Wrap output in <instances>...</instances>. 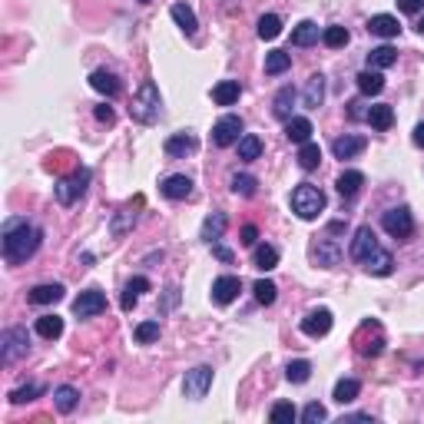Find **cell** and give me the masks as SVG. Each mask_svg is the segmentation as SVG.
Segmentation results:
<instances>
[{
    "mask_svg": "<svg viewBox=\"0 0 424 424\" xmlns=\"http://www.w3.org/2000/svg\"><path fill=\"white\" fill-rule=\"evenodd\" d=\"M40 242H44V232L37 226H30L27 219H10L3 229V258L10 265H20L40 249Z\"/></svg>",
    "mask_w": 424,
    "mask_h": 424,
    "instance_id": "1",
    "label": "cell"
},
{
    "mask_svg": "<svg viewBox=\"0 0 424 424\" xmlns=\"http://www.w3.org/2000/svg\"><path fill=\"white\" fill-rule=\"evenodd\" d=\"M159 109H163V100H159V90H156V83L152 80H146L143 87L136 90V96H133V106H130V116L136 123H156L159 120Z\"/></svg>",
    "mask_w": 424,
    "mask_h": 424,
    "instance_id": "2",
    "label": "cell"
},
{
    "mask_svg": "<svg viewBox=\"0 0 424 424\" xmlns=\"http://www.w3.org/2000/svg\"><path fill=\"white\" fill-rule=\"evenodd\" d=\"M321 209H325V193H321L318 186L302 182V186L292 189V212H295L299 219L312 222V219H318V212Z\"/></svg>",
    "mask_w": 424,
    "mask_h": 424,
    "instance_id": "3",
    "label": "cell"
},
{
    "mask_svg": "<svg viewBox=\"0 0 424 424\" xmlns=\"http://www.w3.org/2000/svg\"><path fill=\"white\" fill-rule=\"evenodd\" d=\"M30 351V335L27 328H7V332L0 335V362L3 364H17L24 355Z\"/></svg>",
    "mask_w": 424,
    "mask_h": 424,
    "instance_id": "4",
    "label": "cell"
},
{
    "mask_svg": "<svg viewBox=\"0 0 424 424\" xmlns=\"http://www.w3.org/2000/svg\"><path fill=\"white\" fill-rule=\"evenodd\" d=\"M87 186H90V169H76L73 176H67V179L57 182V202H60V206L80 202V196L87 193Z\"/></svg>",
    "mask_w": 424,
    "mask_h": 424,
    "instance_id": "5",
    "label": "cell"
},
{
    "mask_svg": "<svg viewBox=\"0 0 424 424\" xmlns=\"http://www.w3.org/2000/svg\"><path fill=\"white\" fill-rule=\"evenodd\" d=\"M209 388H212V368L209 364H196L193 371H186V378H182V394H186L189 401H202Z\"/></svg>",
    "mask_w": 424,
    "mask_h": 424,
    "instance_id": "6",
    "label": "cell"
},
{
    "mask_svg": "<svg viewBox=\"0 0 424 424\" xmlns=\"http://www.w3.org/2000/svg\"><path fill=\"white\" fill-rule=\"evenodd\" d=\"M381 226H385V232H388L391 239H408L411 232H414V219H411V209H408V206L388 209V212H385V219H381Z\"/></svg>",
    "mask_w": 424,
    "mask_h": 424,
    "instance_id": "7",
    "label": "cell"
},
{
    "mask_svg": "<svg viewBox=\"0 0 424 424\" xmlns=\"http://www.w3.org/2000/svg\"><path fill=\"white\" fill-rule=\"evenodd\" d=\"M139 206H143V196H136L133 202H126L123 209L113 212V219H109V232L116 236V239H123L130 229L136 226V219H139Z\"/></svg>",
    "mask_w": 424,
    "mask_h": 424,
    "instance_id": "8",
    "label": "cell"
},
{
    "mask_svg": "<svg viewBox=\"0 0 424 424\" xmlns=\"http://www.w3.org/2000/svg\"><path fill=\"white\" fill-rule=\"evenodd\" d=\"M106 308V295L100 292V288H87V292H80L76 295V302H73V315L76 318H93V315H100Z\"/></svg>",
    "mask_w": 424,
    "mask_h": 424,
    "instance_id": "9",
    "label": "cell"
},
{
    "mask_svg": "<svg viewBox=\"0 0 424 424\" xmlns=\"http://www.w3.org/2000/svg\"><path fill=\"white\" fill-rule=\"evenodd\" d=\"M242 139V120L239 116H222V120L212 126V143L215 146H232Z\"/></svg>",
    "mask_w": 424,
    "mask_h": 424,
    "instance_id": "10",
    "label": "cell"
},
{
    "mask_svg": "<svg viewBox=\"0 0 424 424\" xmlns=\"http://www.w3.org/2000/svg\"><path fill=\"white\" fill-rule=\"evenodd\" d=\"M332 312L328 308H312L308 315L302 318V332L308 335V338H321V335L332 332Z\"/></svg>",
    "mask_w": 424,
    "mask_h": 424,
    "instance_id": "11",
    "label": "cell"
},
{
    "mask_svg": "<svg viewBox=\"0 0 424 424\" xmlns=\"http://www.w3.org/2000/svg\"><path fill=\"white\" fill-rule=\"evenodd\" d=\"M378 249H381V245H378V239H375L371 226H362L358 232H355V239H351V258H355L358 265H362L371 252H378Z\"/></svg>",
    "mask_w": 424,
    "mask_h": 424,
    "instance_id": "12",
    "label": "cell"
},
{
    "mask_svg": "<svg viewBox=\"0 0 424 424\" xmlns=\"http://www.w3.org/2000/svg\"><path fill=\"white\" fill-rule=\"evenodd\" d=\"M239 288H242V282H239L236 275H222V279H215V282H212V302H215V305L236 302Z\"/></svg>",
    "mask_w": 424,
    "mask_h": 424,
    "instance_id": "13",
    "label": "cell"
},
{
    "mask_svg": "<svg viewBox=\"0 0 424 424\" xmlns=\"http://www.w3.org/2000/svg\"><path fill=\"white\" fill-rule=\"evenodd\" d=\"M312 258H315L321 269H335V265L342 262V249H338V242H332V239H318V242L312 245Z\"/></svg>",
    "mask_w": 424,
    "mask_h": 424,
    "instance_id": "14",
    "label": "cell"
},
{
    "mask_svg": "<svg viewBox=\"0 0 424 424\" xmlns=\"http://www.w3.org/2000/svg\"><path fill=\"white\" fill-rule=\"evenodd\" d=\"M364 136H338L332 143V152H335V159H355V156H362L364 152Z\"/></svg>",
    "mask_w": 424,
    "mask_h": 424,
    "instance_id": "15",
    "label": "cell"
},
{
    "mask_svg": "<svg viewBox=\"0 0 424 424\" xmlns=\"http://www.w3.org/2000/svg\"><path fill=\"white\" fill-rule=\"evenodd\" d=\"M33 305H57L63 299V285L60 282H44V285H33L27 295Z\"/></svg>",
    "mask_w": 424,
    "mask_h": 424,
    "instance_id": "16",
    "label": "cell"
},
{
    "mask_svg": "<svg viewBox=\"0 0 424 424\" xmlns=\"http://www.w3.org/2000/svg\"><path fill=\"white\" fill-rule=\"evenodd\" d=\"M362 269L364 272H371V275H391L394 269V258L388 249H378V252H371V256L362 262Z\"/></svg>",
    "mask_w": 424,
    "mask_h": 424,
    "instance_id": "17",
    "label": "cell"
},
{
    "mask_svg": "<svg viewBox=\"0 0 424 424\" xmlns=\"http://www.w3.org/2000/svg\"><path fill=\"white\" fill-rule=\"evenodd\" d=\"M163 196L166 199H189L193 196V179H189V176H182V173L169 176V179L163 182Z\"/></svg>",
    "mask_w": 424,
    "mask_h": 424,
    "instance_id": "18",
    "label": "cell"
},
{
    "mask_svg": "<svg viewBox=\"0 0 424 424\" xmlns=\"http://www.w3.org/2000/svg\"><path fill=\"white\" fill-rule=\"evenodd\" d=\"M226 226H229V219H226V212H212L209 219H206V222H202V236H199V239H202V242H219V239H222V232H226Z\"/></svg>",
    "mask_w": 424,
    "mask_h": 424,
    "instance_id": "19",
    "label": "cell"
},
{
    "mask_svg": "<svg viewBox=\"0 0 424 424\" xmlns=\"http://www.w3.org/2000/svg\"><path fill=\"white\" fill-rule=\"evenodd\" d=\"M368 30L375 33V37L391 40V37H398L401 24H398V17H391V14H378V17H371V20H368Z\"/></svg>",
    "mask_w": 424,
    "mask_h": 424,
    "instance_id": "20",
    "label": "cell"
},
{
    "mask_svg": "<svg viewBox=\"0 0 424 424\" xmlns=\"http://www.w3.org/2000/svg\"><path fill=\"white\" fill-rule=\"evenodd\" d=\"M90 87L96 93H103V96H116V93L123 90V83L116 80V73H109V70H96V73L90 76Z\"/></svg>",
    "mask_w": 424,
    "mask_h": 424,
    "instance_id": "21",
    "label": "cell"
},
{
    "mask_svg": "<svg viewBox=\"0 0 424 424\" xmlns=\"http://www.w3.org/2000/svg\"><path fill=\"white\" fill-rule=\"evenodd\" d=\"M364 186V176L358 173V169H345L338 179H335V189L342 193L345 199H351V196H358V189Z\"/></svg>",
    "mask_w": 424,
    "mask_h": 424,
    "instance_id": "22",
    "label": "cell"
},
{
    "mask_svg": "<svg viewBox=\"0 0 424 424\" xmlns=\"http://www.w3.org/2000/svg\"><path fill=\"white\" fill-rule=\"evenodd\" d=\"M285 136L292 139V143H308L312 139V120L308 116H292V120H285Z\"/></svg>",
    "mask_w": 424,
    "mask_h": 424,
    "instance_id": "23",
    "label": "cell"
},
{
    "mask_svg": "<svg viewBox=\"0 0 424 424\" xmlns=\"http://www.w3.org/2000/svg\"><path fill=\"white\" fill-rule=\"evenodd\" d=\"M239 93H242L239 80H222V83L212 87V100H215L219 106H232L236 100H239Z\"/></svg>",
    "mask_w": 424,
    "mask_h": 424,
    "instance_id": "24",
    "label": "cell"
},
{
    "mask_svg": "<svg viewBox=\"0 0 424 424\" xmlns=\"http://www.w3.org/2000/svg\"><path fill=\"white\" fill-rule=\"evenodd\" d=\"M173 20L179 24V30L186 33V37H193V33L199 30V20H196V14H193V7H186V3H173Z\"/></svg>",
    "mask_w": 424,
    "mask_h": 424,
    "instance_id": "25",
    "label": "cell"
},
{
    "mask_svg": "<svg viewBox=\"0 0 424 424\" xmlns=\"http://www.w3.org/2000/svg\"><path fill=\"white\" fill-rule=\"evenodd\" d=\"M394 63H398V50L388 46V44L375 46V50L368 53V67H371V70H388V67H394Z\"/></svg>",
    "mask_w": 424,
    "mask_h": 424,
    "instance_id": "26",
    "label": "cell"
},
{
    "mask_svg": "<svg viewBox=\"0 0 424 424\" xmlns=\"http://www.w3.org/2000/svg\"><path fill=\"white\" fill-rule=\"evenodd\" d=\"M321 100H325V76L312 73L308 76V83H305V106H308V109H318Z\"/></svg>",
    "mask_w": 424,
    "mask_h": 424,
    "instance_id": "27",
    "label": "cell"
},
{
    "mask_svg": "<svg viewBox=\"0 0 424 424\" xmlns=\"http://www.w3.org/2000/svg\"><path fill=\"white\" fill-rule=\"evenodd\" d=\"M196 136L193 133H176V136L166 139V156H189V152H196Z\"/></svg>",
    "mask_w": 424,
    "mask_h": 424,
    "instance_id": "28",
    "label": "cell"
},
{
    "mask_svg": "<svg viewBox=\"0 0 424 424\" xmlns=\"http://www.w3.org/2000/svg\"><path fill=\"white\" fill-rule=\"evenodd\" d=\"M355 345H358V355H381V348H385V335L375 332V338H368V328L362 325V332L355 335Z\"/></svg>",
    "mask_w": 424,
    "mask_h": 424,
    "instance_id": "29",
    "label": "cell"
},
{
    "mask_svg": "<svg viewBox=\"0 0 424 424\" xmlns=\"http://www.w3.org/2000/svg\"><path fill=\"white\" fill-rule=\"evenodd\" d=\"M53 405H57L60 414H70V411L80 405V391H76L73 385H60V388L53 391Z\"/></svg>",
    "mask_w": 424,
    "mask_h": 424,
    "instance_id": "30",
    "label": "cell"
},
{
    "mask_svg": "<svg viewBox=\"0 0 424 424\" xmlns=\"http://www.w3.org/2000/svg\"><path fill=\"white\" fill-rule=\"evenodd\" d=\"M355 80H358V90H362L364 96H375V93L385 90V76H381L378 70H371V67H368V70H362Z\"/></svg>",
    "mask_w": 424,
    "mask_h": 424,
    "instance_id": "31",
    "label": "cell"
},
{
    "mask_svg": "<svg viewBox=\"0 0 424 424\" xmlns=\"http://www.w3.org/2000/svg\"><path fill=\"white\" fill-rule=\"evenodd\" d=\"M292 106H295V90H292V87H282V90L275 93L272 113L279 120H292Z\"/></svg>",
    "mask_w": 424,
    "mask_h": 424,
    "instance_id": "32",
    "label": "cell"
},
{
    "mask_svg": "<svg viewBox=\"0 0 424 424\" xmlns=\"http://www.w3.org/2000/svg\"><path fill=\"white\" fill-rule=\"evenodd\" d=\"M292 44H295V46L318 44V24H315V20H302V24L292 30Z\"/></svg>",
    "mask_w": 424,
    "mask_h": 424,
    "instance_id": "33",
    "label": "cell"
},
{
    "mask_svg": "<svg viewBox=\"0 0 424 424\" xmlns=\"http://www.w3.org/2000/svg\"><path fill=\"white\" fill-rule=\"evenodd\" d=\"M368 123H371L375 130H381V133H385V130H391V123H394V109H391L388 103L371 106V109H368Z\"/></svg>",
    "mask_w": 424,
    "mask_h": 424,
    "instance_id": "34",
    "label": "cell"
},
{
    "mask_svg": "<svg viewBox=\"0 0 424 424\" xmlns=\"http://www.w3.org/2000/svg\"><path fill=\"white\" fill-rule=\"evenodd\" d=\"M37 335H40V338H50V342H53V338H60L63 335V318L60 315H40L37 318Z\"/></svg>",
    "mask_w": 424,
    "mask_h": 424,
    "instance_id": "35",
    "label": "cell"
},
{
    "mask_svg": "<svg viewBox=\"0 0 424 424\" xmlns=\"http://www.w3.org/2000/svg\"><path fill=\"white\" fill-rule=\"evenodd\" d=\"M252 262H256V269L269 272V269H275V265H279V249H275V245H256Z\"/></svg>",
    "mask_w": 424,
    "mask_h": 424,
    "instance_id": "36",
    "label": "cell"
},
{
    "mask_svg": "<svg viewBox=\"0 0 424 424\" xmlns=\"http://www.w3.org/2000/svg\"><path fill=\"white\" fill-rule=\"evenodd\" d=\"M229 186H232V193L236 196H256V189H258V179L256 176H249V173H236L232 179H229Z\"/></svg>",
    "mask_w": 424,
    "mask_h": 424,
    "instance_id": "37",
    "label": "cell"
},
{
    "mask_svg": "<svg viewBox=\"0 0 424 424\" xmlns=\"http://www.w3.org/2000/svg\"><path fill=\"white\" fill-rule=\"evenodd\" d=\"M358 391H362V385H358L355 378H342L338 385H335V394H332V398L338 401V405H351V401L358 398Z\"/></svg>",
    "mask_w": 424,
    "mask_h": 424,
    "instance_id": "38",
    "label": "cell"
},
{
    "mask_svg": "<svg viewBox=\"0 0 424 424\" xmlns=\"http://www.w3.org/2000/svg\"><path fill=\"white\" fill-rule=\"evenodd\" d=\"M318 163H321V150H318V143H302V150H299V166L305 169V173H312V169H318Z\"/></svg>",
    "mask_w": 424,
    "mask_h": 424,
    "instance_id": "39",
    "label": "cell"
},
{
    "mask_svg": "<svg viewBox=\"0 0 424 424\" xmlns=\"http://www.w3.org/2000/svg\"><path fill=\"white\" fill-rule=\"evenodd\" d=\"M288 67H292V53H285V50H272V53L265 57V73L269 76L285 73Z\"/></svg>",
    "mask_w": 424,
    "mask_h": 424,
    "instance_id": "40",
    "label": "cell"
},
{
    "mask_svg": "<svg viewBox=\"0 0 424 424\" xmlns=\"http://www.w3.org/2000/svg\"><path fill=\"white\" fill-rule=\"evenodd\" d=\"M282 33V17L279 14H262L258 17V37L262 40H275Z\"/></svg>",
    "mask_w": 424,
    "mask_h": 424,
    "instance_id": "41",
    "label": "cell"
},
{
    "mask_svg": "<svg viewBox=\"0 0 424 424\" xmlns=\"http://www.w3.org/2000/svg\"><path fill=\"white\" fill-rule=\"evenodd\" d=\"M258 156H262V139L252 136V133H245V136L239 139V159L252 163V159H258Z\"/></svg>",
    "mask_w": 424,
    "mask_h": 424,
    "instance_id": "42",
    "label": "cell"
},
{
    "mask_svg": "<svg viewBox=\"0 0 424 424\" xmlns=\"http://www.w3.org/2000/svg\"><path fill=\"white\" fill-rule=\"evenodd\" d=\"M285 378L292 381V385H302V381L312 378V364L305 362V358H299V362H288L285 368Z\"/></svg>",
    "mask_w": 424,
    "mask_h": 424,
    "instance_id": "43",
    "label": "cell"
},
{
    "mask_svg": "<svg viewBox=\"0 0 424 424\" xmlns=\"http://www.w3.org/2000/svg\"><path fill=\"white\" fill-rule=\"evenodd\" d=\"M252 292H256V302H258V305H272V302H275V295H279L275 282H269V279H258L256 285H252Z\"/></svg>",
    "mask_w": 424,
    "mask_h": 424,
    "instance_id": "44",
    "label": "cell"
},
{
    "mask_svg": "<svg viewBox=\"0 0 424 424\" xmlns=\"http://www.w3.org/2000/svg\"><path fill=\"white\" fill-rule=\"evenodd\" d=\"M295 418H299V411H295L292 401H279V405L272 408V421L275 424H292Z\"/></svg>",
    "mask_w": 424,
    "mask_h": 424,
    "instance_id": "45",
    "label": "cell"
},
{
    "mask_svg": "<svg viewBox=\"0 0 424 424\" xmlns=\"http://www.w3.org/2000/svg\"><path fill=\"white\" fill-rule=\"evenodd\" d=\"M40 391H44V388L30 381V385H20V388H14V391H10V401H14V405H27V401H33Z\"/></svg>",
    "mask_w": 424,
    "mask_h": 424,
    "instance_id": "46",
    "label": "cell"
},
{
    "mask_svg": "<svg viewBox=\"0 0 424 424\" xmlns=\"http://www.w3.org/2000/svg\"><path fill=\"white\" fill-rule=\"evenodd\" d=\"M321 40L338 50V46L348 44V30H345V27H325V30H321Z\"/></svg>",
    "mask_w": 424,
    "mask_h": 424,
    "instance_id": "47",
    "label": "cell"
},
{
    "mask_svg": "<svg viewBox=\"0 0 424 424\" xmlns=\"http://www.w3.org/2000/svg\"><path fill=\"white\" fill-rule=\"evenodd\" d=\"M156 338H159V321H143V325H136V342L150 345Z\"/></svg>",
    "mask_w": 424,
    "mask_h": 424,
    "instance_id": "48",
    "label": "cell"
},
{
    "mask_svg": "<svg viewBox=\"0 0 424 424\" xmlns=\"http://www.w3.org/2000/svg\"><path fill=\"white\" fill-rule=\"evenodd\" d=\"M325 418H328V411L321 408L318 401L305 405V411H302V421H305V424H318V421H325Z\"/></svg>",
    "mask_w": 424,
    "mask_h": 424,
    "instance_id": "49",
    "label": "cell"
},
{
    "mask_svg": "<svg viewBox=\"0 0 424 424\" xmlns=\"http://www.w3.org/2000/svg\"><path fill=\"white\" fill-rule=\"evenodd\" d=\"M126 288H133L136 295H143V292H150V279H143V275H136V279H130V282H126Z\"/></svg>",
    "mask_w": 424,
    "mask_h": 424,
    "instance_id": "50",
    "label": "cell"
},
{
    "mask_svg": "<svg viewBox=\"0 0 424 424\" xmlns=\"http://www.w3.org/2000/svg\"><path fill=\"white\" fill-rule=\"evenodd\" d=\"M424 7V0H398V10H405V14H418Z\"/></svg>",
    "mask_w": 424,
    "mask_h": 424,
    "instance_id": "51",
    "label": "cell"
},
{
    "mask_svg": "<svg viewBox=\"0 0 424 424\" xmlns=\"http://www.w3.org/2000/svg\"><path fill=\"white\" fill-rule=\"evenodd\" d=\"M139 302V295L136 292H133V288H123V299H120V305L123 308H126V312H130V308H133V305Z\"/></svg>",
    "mask_w": 424,
    "mask_h": 424,
    "instance_id": "52",
    "label": "cell"
},
{
    "mask_svg": "<svg viewBox=\"0 0 424 424\" xmlns=\"http://www.w3.org/2000/svg\"><path fill=\"white\" fill-rule=\"evenodd\" d=\"M348 116H351V120H368V109H364V103H362V100H355V103H351Z\"/></svg>",
    "mask_w": 424,
    "mask_h": 424,
    "instance_id": "53",
    "label": "cell"
},
{
    "mask_svg": "<svg viewBox=\"0 0 424 424\" xmlns=\"http://www.w3.org/2000/svg\"><path fill=\"white\" fill-rule=\"evenodd\" d=\"M258 242V229L256 226H245L242 229V245H256Z\"/></svg>",
    "mask_w": 424,
    "mask_h": 424,
    "instance_id": "54",
    "label": "cell"
},
{
    "mask_svg": "<svg viewBox=\"0 0 424 424\" xmlns=\"http://www.w3.org/2000/svg\"><path fill=\"white\" fill-rule=\"evenodd\" d=\"M93 113H96V120L100 123H113V109H109V106H96V109H93Z\"/></svg>",
    "mask_w": 424,
    "mask_h": 424,
    "instance_id": "55",
    "label": "cell"
},
{
    "mask_svg": "<svg viewBox=\"0 0 424 424\" xmlns=\"http://www.w3.org/2000/svg\"><path fill=\"white\" fill-rule=\"evenodd\" d=\"M212 252H215V258H219V262H232V252H229L226 245H219V242H212Z\"/></svg>",
    "mask_w": 424,
    "mask_h": 424,
    "instance_id": "56",
    "label": "cell"
},
{
    "mask_svg": "<svg viewBox=\"0 0 424 424\" xmlns=\"http://www.w3.org/2000/svg\"><path fill=\"white\" fill-rule=\"evenodd\" d=\"M176 302H179V288H169V295H166V302H163V308H173Z\"/></svg>",
    "mask_w": 424,
    "mask_h": 424,
    "instance_id": "57",
    "label": "cell"
},
{
    "mask_svg": "<svg viewBox=\"0 0 424 424\" xmlns=\"http://www.w3.org/2000/svg\"><path fill=\"white\" fill-rule=\"evenodd\" d=\"M414 146H421V150H424V123H418V126H414Z\"/></svg>",
    "mask_w": 424,
    "mask_h": 424,
    "instance_id": "58",
    "label": "cell"
},
{
    "mask_svg": "<svg viewBox=\"0 0 424 424\" xmlns=\"http://www.w3.org/2000/svg\"><path fill=\"white\" fill-rule=\"evenodd\" d=\"M418 33H421V37H424V17H421V24H418Z\"/></svg>",
    "mask_w": 424,
    "mask_h": 424,
    "instance_id": "59",
    "label": "cell"
},
{
    "mask_svg": "<svg viewBox=\"0 0 424 424\" xmlns=\"http://www.w3.org/2000/svg\"><path fill=\"white\" fill-rule=\"evenodd\" d=\"M139 3H150V0H139Z\"/></svg>",
    "mask_w": 424,
    "mask_h": 424,
    "instance_id": "60",
    "label": "cell"
}]
</instances>
